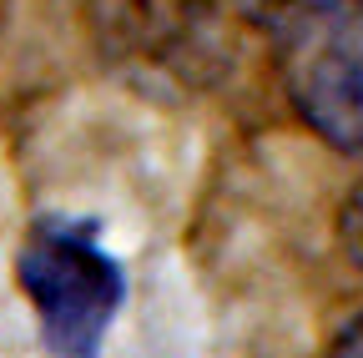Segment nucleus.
Segmentation results:
<instances>
[{"label": "nucleus", "mask_w": 363, "mask_h": 358, "mask_svg": "<svg viewBox=\"0 0 363 358\" xmlns=\"http://www.w3.org/2000/svg\"><path fill=\"white\" fill-rule=\"evenodd\" d=\"M16 283L35 308L51 358H101L106 333L126 303V273L106 252L101 217L40 212L16 247Z\"/></svg>", "instance_id": "nucleus-1"}, {"label": "nucleus", "mask_w": 363, "mask_h": 358, "mask_svg": "<svg viewBox=\"0 0 363 358\" xmlns=\"http://www.w3.org/2000/svg\"><path fill=\"white\" fill-rule=\"evenodd\" d=\"M267 30L298 121L323 147L363 157V0H288Z\"/></svg>", "instance_id": "nucleus-2"}, {"label": "nucleus", "mask_w": 363, "mask_h": 358, "mask_svg": "<svg viewBox=\"0 0 363 358\" xmlns=\"http://www.w3.org/2000/svg\"><path fill=\"white\" fill-rule=\"evenodd\" d=\"M338 247H343V257L363 273V182L338 207Z\"/></svg>", "instance_id": "nucleus-3"}, {"label": "nucleus", "mask_w": 363, "mask_h": 358, "mask_svg": "<svg viewBox=\"0 0 363 358\" xmlns=\"http://www.w3.org/2000/svg\"><path fill=\"white\" fill-rule=\"evenodd\" d=\"M328 358H363V313H358V318H348V323L338 328V338H333Z\"/></svg>", "instance_id": "nucleus-4"}, {"label": "nucleus", "mask_w": 363, "mask_h": 358, "mask_svg": "<svg viewBox=\"0 0 363 358\" xmlns=\"http://www.w3.org/2000/svg\"><path fill=\"white\" fill-rule=\"evenodd\" d=\"M238 6H242V11H247L252 21H262V26H267L272 16H278V11L288 6V0H238Z\"/></svg>", "instance_id": "nucleus-5"}]
</instances>
